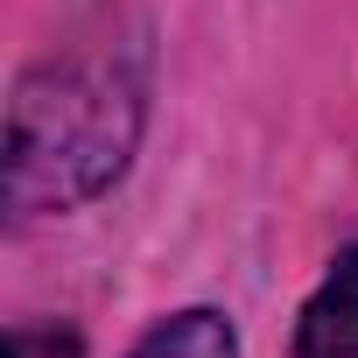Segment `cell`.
<instances>
[{
	"mask_svg": "<svg viewBox=\"0 0 358 358\" xmlns=\"http://www.w3.org/2000/svg\"><path fill=\"white\" fill-rule=\"evenodd\" d=\"M141 134V92L113 64H43L8 106V204L71 211L127 169Z\"/></svg>",
	"mask_w": 358,
	"mask_h": 358,
	"instance_id": "6da1fadb",
	"label": "cell"
},
{
	"mask_svg": "<svg viewBox=\"0 0 358 358\" xmlns=\"http://www.w3.org/2000/svg\"><path fill=\"white\" fill-rule=\"evenodd\" d=\"M295 358H358V246L330 260L295 323Z\"/></svg>",
	"mask_w": 358,
	"mask_h": 358,
	"instance_id": "7a4b0ae2",
	"label": "cell"
},
{
	"mask_svg": "<svg viewBox=\"0 0 358 358\" xmlns=\"http://www.w3.org/2000/svg\"><path fill=\"white\" fill-rule=\"evenodd\" d=\"M8 358H85V344L64 323H15L8 330Z\"/></svg>",
	"mask_w": 358,
	"mask_h": 358,
	"instance_id": "277c9868",
	"label": "cell"
},
{
	"mask_svg": "<svg viewBox=\"0 0 358 358\" xmlns=\"http://www.w3.org/2000/svg\"><path fill=\"white\" fill-rule=\"evenodd\" d=\"M134 358H239V337H232V323L218 309H183L162 330H148V344Z\"/></svg>",
	"mask_w": 358,
	"mask_h": 358,
	"instance_id": "3957f363",
	"label": "cell"
}]
</instances>
